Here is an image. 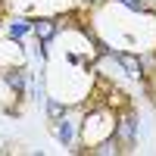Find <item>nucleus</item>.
Listing matches in <instances>:
<instances>
[{"instance_id":"obj_1","label":"nucleus","mask_w":156,"mask_h":156,"mask_svg":"<svg viewBox=\"0 0 156 156\" xmlns=\"http://www.w3.org/2000/svg\"><path fill=\"white\" fill-rule=\"evenodd\" d=\"M34 31H37V34H41V37H44V41H50V37H53V34H56V25H53V22H47V19H41V22H37V25H34Z\"/></svg>"},{"instance_id":"obj_2","label":"nucleus","mask_w":156,"mask_h":156,"mask_svg":"<svg viewBox=\"0 0 156 156\" xmlns=\"http://www.w3.org/2000/svg\"><path fill=\"white\" fill-rule=\"evenodd\" d=\"M115 59H119L125 69H131V75H140V62H137L134 56H128V53H115Z\"/></svg>"},{"instance_id":"obj_3","label":"nucleus","mask_w":156,"mask_h":156,"mask_svg":"<svg viewBox=\"0 0 156 156\" xmlns=\"http://www.w3.org/2000/svg\"><path fill=\"white\" fill-rule=\"evenodd\" d=\"M28 28H31V25H25V22H16V25H9V37H22Z\"/></svg>"},{"instance_id":"obj_4","label":"nucleus","mask_w":156,"mask_h":156,"mask_svg":"<svg viewBox=\"0 0 156 156\" xmlns=\"http://www.w3.org/2000/svg\"><path fill=\"white\" fill-rule=\"evenodd\" d=\"M59 140H62V144H69V140H72V125H69V122H62V128H59Z\"/></svg>"},{"instance_id":"obj_5","label":"nucleus","mask_w":156,"mask_h":156,"mask_svg":"<svg viewBox=\"0 0 156 156\" xmlns=\"http://www.w3.org/2000/svg\"><path fill=\"white\" fill-rule=\"evenodd\" d=\"M6 81H9L12 87H19V90L25 87V81H22V75H16V72H9V75H6Z\"/></svg>"},{"instance_id":"obj_6","label":"nucleus","mask_w":156,"mask_h":156,"mask_svg":"<svg viewBox=\"0 0 156 156\" xmlns=\"http://www.w3.org/2000/svg\"><path fill=\"white\" fill-rule=\"evenodd\" d=\"M122 3H125L128 9H134V12H144V9H147L144 3H137V0H122Z\"/></svg>"},{"instance_id":"obj_7","label":"nucleus","mask_w":156,"mask_h":156,"mask_svg":"<svg viewBox=\"0 0 156 156\" xmlns=\"http://www.w3.org/2000/svg\"><path fill=\"white\" fill-rule=\"evenodd\" d=\"M47 112H50V115H62V103H53V100H50V103H47Z\"/></svg>"}]
</instances>
